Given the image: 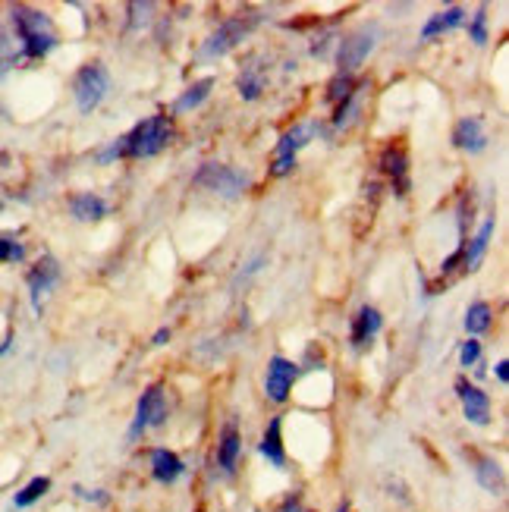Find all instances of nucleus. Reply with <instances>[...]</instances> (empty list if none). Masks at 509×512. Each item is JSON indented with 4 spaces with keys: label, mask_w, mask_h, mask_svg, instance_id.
I'll list each match as a JSON object with an SVG mask.
<instances>
[{
    "label": "nucleus",
    "mask_w": 509,
    "mask_h": 512,
    "mask_svg": "<svg viewBox=\"0 0 509 512\" xmlns=\"http://www.w3.org/2000/svg\"><path fill=\"white\" fill-rule=\"evenodd\" d=\"M13 29L22 41V51L26 57H44L48 51L57 48V32L51 26V19L41 10H29V7H16L13 10Z\"/></svg>",
    "instance_id": "obj_1"
},
{
    "label": "nucleus",
    "mask_w": 509,
    "mask_h": 512,
    "mask_svg": "<svg viewBox=\"0 0 509 512\" xmlns=\"http://www.w3.org/2000/svg\"><path fill=\"white\" fill-rule=\"evenodd\" d=\"M173 139V123L164 114H154L142 120L139 126H132V132L123 136V158H151L170 145Z\"/></svg>",
    "instance_id": "obj_2"
},
{
    "label": "nucleus",
    "mask_w": 509,
    "mask_h": 512,
    "mask_svg": "<svg viewBox=\"0 0 509 512\" xmlns=\"http://www.w3.org/2000/svg\"><path fill=\"white\" fill-rule=\"evenodd\" d=\"M195 186H202V189H211L217 195H224V198H239L242 192H249L252 189V180H249V173H239L227 164H217V161H208L198 167L195 173Z\"/></svg>",
    "instance_id": "obj_3"
},
{
    "label": "nucleus",
    "mask_w": 509,
    "mask_h": 512,
    "mask_svg": "<svg viewBox=\"0 0 509 512\" xmlns=\"http://www.w3.org/2000/svg\"><path fill=\"white\" fill-rule=\"evenodd\" d=\"M110 92V76L101 63H88L76 73V82H73V95H76V107L79 114H92V110L107 98Z\"/></svg>",
    "instance_id": "obj_4"
},
{
    "label": "nucleus",
    "mask_w": 509,
    "mask_h": 512,
    "mask_svg": "<svg viewBox=\"0 0 509 512\" xmlns=\"http://www.w3.org/2000/svg\"><path fill=\"white\" fill-rule=\"evenodd\" d=\"M164 418H167L164 387H161V384H151V387L142 393L139 406H136V418H132V425H129V440H139L148 428L164 425Z\"/></svg>",
    "instance_id": "obj_5"
},
{
    "label": "nucleus",
    "mask_w": 509,
    "mask_h": 512,
    "mask_svg": "<svg viewBox=\"0 0 509 512\" xmlns=\"http://www.w3.org/2000/svg\"><path fill=\"white\" fill-rule=\"evenodd\" d=\"M378 44V26H362L359 32H352L340 41V51H337V63H340V73L349 76L356 73L359 66L365 63V57L374 51Z\"/></svg>",
    "instance_id": "obj_6"
},
{
    "label": "nucleus",
    "mask_w": 509,
    "mask_h": 512,
    "mask_svg": "<svg viewBox=\"0 0 509 512\" xmlns=\"http://www.w3.org/2000/svg\"><path fill=\"white\" fill-rule=\"evenodd\" d=\"M296 377H299V365L283 359V355H274L268 365V377H264V393H268V399H274V403H286Z\"/></svg>",
    "instance_id": "obj_7"
},
{
    "label": "nucleus",
    "mask_w": 509,
    "mask_h": 512,
    "mask_svg": "<svg viewBox=\"0 0 509 512\" xmlns=\"http://www.w3.org/2000/svg\"><path fill=\"white\" fill-rule=\"evenodd\" d=\"M249 29H252V19H242V16L227 19L224 26H220V29L205 41L202 57H224L227 51H233L236 44L249 35Z\"/></svg>",
    "instance_id": "obj_8"
},
{
    "label": "nucleus",
    "mask_w": 509,
    "mask_h": 512,
    "mask_svg": "<svg viewBox=\"0 0 509 512\" xmlns=\"http://www.w3.org/2000/svg\"><path fill=\"white\" fill-rule=\"evenodd\" d=\"M57 280H60V264H57V258L44 255V258L32 267V271H29V277H26V283H29V299H32V308H35V311H41L44 296L51 293Z\"/></svg>",
    "instance_id": "obj_9"
},
{
    "label": "nucleus",
    "mask_w": 509,
    "mask_h": 512,
    "mask_svg": "<svg viewBox=\"0 0 509 512\" xmlns=\"http://www.w3.org/2000/svg\"><path fill=\"white\" fill-rule=\"evenodd\" d=\"M456 393L462 399V412L472 421V425H491V396L481 387L469 384V381H456Z\"/></svg>",
    "instance_id": "obj_10"
},
{
    "label": "nucleus",
    "mask_w": 509,
    "mask_h": 512,
    "mask_svg": "<svg viewBox=\"0 0 509 512\" xmlns=\"http://www.w3.org/2000/svg\"><path fill=\"white\" fill-rule=\"evenodd\" d=\"M378 167L390 176L396 195H406L409 192V154L403 145H387L378 158Z\"/></svg>",
    "instance_id": "obj_11"
},
{
    "label": "nucleus",
    "mask_w": 509,
    "mask_h": 512,
    "mask_svg": "<svg viewBox=\"0 0 509 512\" xmlns=\"http://www.w3.org/2000/svg\"><path fill=\"white\" fill-rule=\"evenodd\" d=\"M453 145L469 151V154H478L488 148V132H484V123L478 117H462L453 129Z\"/></svg>",
    "instance_id": "obj_12"
},
{
    "label": "nucleus",
    "mask_w": 509,
    "mask_h": 512,
    "mask_svg": "<svg viewBox=\"0 0 509 512\" xmlns=\"http://www.w3.org/2000/svg\"><path fill=\"white\" fill-rule=\"evenodd\" d=\"M381 324H384V318H381V311H378V308H371V305L359 308V315L352 318V333H349L352 346H356V349L368 346L374 337H378Z\"/></svg>",
    "instance_id": "obj_13"
},
{
    "label": "nucleus",
    "mask_w": 509,
    "mask_h": 512,
    "mask_svg": "<svg viewBox=\"0 0 509 512\" xmlns=\"http://www.w3.org/2000/svg\"><path fill=\"white\" fill-rule=\"evenodd\" d=\"M183 472H186V465L173 450H164V447L151 450V475H154V481L173 484V481L183 478Z\"/></svg>",
    "instance_id": "obj_14"
},
{
    "label": "nucleus",
    "mask_w": 509,
    "mask_h": 512,
    "mask_svg": "<svg viewBox=\"0 0 509 512\" xmlns=\"http://www.w3.org/2000/svg\"><path fill=\"white\" fill-rule=\"evenodd\" d=\"M239 450H242V440H239V431H236V421H227L224 434H220V443H217V462H220V469H224L227 475L236 472Z\"/></svg>",
    "instance_id": "obj_15"
},
{
    "label": "nucleus",
    "mask_w": 509,
    "mask_h": 512,
    "mask_svg": "<svg viewBox=\"0 0 509 512\" xmlns=\"http://www.w3.org/2000/svg\"><path fill=\"white\" fill-rule=\"evenodd\" d=\"M70 214L76 220H82V224H88V220L107 217L110 214V205L104 202L101 195H95V192H79V195H73V202H70Z\"/></svg>",
    "instance_id": "obj_16"
},
{
    "label": "nucleus",
    "mask_w": 509,
    "mask_h": 512,
    "mask_svg": "<svg viewBox=\"0 0 509 512\" xmlns=\"http://www.w3.org/2000/svg\"><path fill=\"white\" fill-rule=\"evenodd\" d=\"M280 428H283V418H271L268 431H264V437H261V443H258L261 456L268 459L271 465H277V469H283V465H286V453H283V437H280Z\"/></svg>",
    "instance_id": "obj_17"
},
{
    "label": "nucleus",
    "mask_w": 509,
    "mask_h": 512,
    "mask_svg": "<svg viewBox=\"0 0 509 512\" xmlns=\"http://www.w3.org/2000/svg\"><path fill=\"white\" fill-rule=\"evenodd\" d=\"M315 136V126L312 123H296L293 129L283 132V139L277 145V158H296V151L302 145H308V139Z\"/></svg>",
    "instance_id": "obj_18"
},
{
    "label": "nucleus",
    "mask_w": 509,
    "mask_h": 512,
    "mask_svg": "<svg viewBox=\"0 0 509 512\" xmlns=\"http://www.w3.org/2000/svg\"><path fill=\"white\" fill-rule=\"evenodd\" d=\"M494 217H488L481 224V230H478V236L472 239V246L469 249H462V267H466V271H472V267L481 261V255L488 252V242H491V236H494Z\"/></svg>",
    "instance_id": "obj_19"
},
{
    "label": "nucleus",
    "mask_w": 509,
    "mask_h": 512,
    "mask_svg": "<svg viewBox=\"0 0 509 512\" xmlns=\"http://www.w3.org/2000/svg\"><path fill=\"white\" fill-rule=\"evenodd\" d=\"M462 19H466V10H462V7H450V10H444V13H437V16H431V19L425 22L422 38H434V35H440V32H450V29L462 26Z\"/></svg>",
    "instance_id": "obj_20"
},
{
    "label": "nucleus",
    "mask_w": 509,
    "mask_h": 512,
    "mask_svg": "<svg viewBox=\"0 0 509 512\" xmlns=\"http://www.w3.org/2000/svg\"><path fill=\"white\" fill-rule=\"evenodd\" d=\"M211 88H214V79L211 76L208 79H198L195 85H189L186 92H183V98L176 101V114H186V110H195L202 101H208Z\"/></svg>",
    "instance_id": "obj_21"
},
{
    "label": "nucleus",
    "mask_w": 509,
    "mask_h": 512,
    "mask_svg": "<svg viewBox=\"0 0 509 512\" xmlns=\"http://www.w3.org/2000/svg\"><path fill=\"white\" fill-rule=\"evenodd\" d=\"M475 475H478V481H481L484 491H491V494L503 491V469H500V465H497L494 459H478Z\"/></svg>",
    "instance_id": "obj_22"
},
{
    "label": "nucleus",
    "mask_w": 509,
    "mask_h": 512,
    "mask_svg": "<svg viewBox=\"0 0 509 512\" xmlns=\"http://www.w3.org/2000/svg\"><path fill=\"white\" fill-rule=\"evenodd\" d=\"M48 491H51V478H32V481L13 497V506H16V509H26V506H32V503H38Z\"/></svg>",
    "instance_id": "obj_23"
},
{
    "label": "nucleus",
    "mask_w": 509,
    "mask_h": 512,
    "mask_svg": "<svg viewBox=\"0 0 509 512\" xmlns=\"http://www.w3.org/2000/svg\"><path fill=\"white\" fill-rule=\"evenodd\" d=\"M236 88H239V95L246 98V101H255V98L264 92V76H261L258 66H246V70L239 73Z\"/></svg>",
    "instance_id": "obj_24"
},
{
    "label": "nucleus",
    "mask_w": 509,
    "mask_h": 512,
    "mask_svg": "<svg viewBox=\"0 0 509 512\" xmlns=\"http://www.w3.org/2000/svg\"><path fill=\"white\" fill-rule=\"evenodd\" d=\"M491 318H494V311L488 302H475L469 311H466V330L472 333V337H478V333H484L491 327Z\"/></svg>",
    "instance_id": "obj_25"
},
{
    "label": "nucleus",
    "mask_w": 509,
    "mask_h": 512,
    "mask_svg": "<svg viewBox=\"0 0 509 512\" xmlns=\"http://www.w3.org/2000/svg\"><path fill=\"white\" fill-rule=\"evenodd\" d=\"M26 258V246L10 236V233H0V264H10V261H22Z\"/></svg>",
    "instance_id": "obj_26"
},
{
    "label": "nucleus",
    "mask_w": 509,
    "mask_h": 512,
    "mask_svg": "<svg viewBox=\"0 0 509 512\" xmlns=\"http://www.w3.org/2000/svg\"><path fill=\"white\" fill-rule=\"evenodd\" d=\"M359 114V92H349L343 101H340V107H337V114H334V126L337 129H343L352 117Z\"/></svg>",
    "instance_id": "obj_27"
},
{
    "label": "nucleus",
    "mask_w": 509,
    "mask_h": 512,
    "mask_svg": "<svg viewBox=\"0 0 509 512\" xmlns=\"http://www.w3.org/2000/svg\"><path fill=\"white\" fill-rule=\"evenodd\" d=\"M478 359H481V343L478 340H466V343L459 346V362L466 365V368H472Z\"/></svg>",
    "instance_id": "obj_28"
},
{
    "label": "nucleus",
    "mask_w": 509,
    "mask_h": 512,
    "mask_svg": "<svg viewBox=\"0 0 509 512\" xmlns=\"http://www.w3.org/2000/svg\"><path fill=\"white\" fill-rule=\"evenodd\" d=\"M472 41H475V44H484V41H488V13H484V10H478V13L472 16Z\"/></svg>",
    "instance_id": "obj_29"
},
{
    "label": "nucleus",
    "mask_w": 509,
    "mask_h": 512,
    "mask_svg": "<svg viewBox=\"0 0 509 512\" xmlns=\"http://www.w3.org/2000/svg\"><path fill=\"white\" fill-rule=\"evenodd\" d=\"M349 92H356V88H352V79L349 76H337L334 82H330V101H343Z\"/></svg>",
    "instance_id": "obj_30"
},
{
    "label": "nucleus",
    "mask_w": 509,
    "mask_h": 512,
    "mask_svg": "<svg viewBox=\"0 0 509 512\" xmlns=\"http://www.w3.org/2000/svg\"><path fill=\"white\" fill-rule=\"evenodd\" d=\"M114 158H123V136L114 142V145H107L104 151H98V161L107 164V161H114Z\"/></svg>",
    "instance_id": "obj_31"
},
{
    "label": "nucleus",
    "mask_w": 509,
    "mask_h": 512,
    "mask_svg": "<svg viewBox=\"0 0 509 512\" xmlns=\"http://www.w3.org/2000/svg\"><path fill=\"white\" fill-rule=\"evenodd\" d=\"M7 66H10V51H7V44L0 41V76L7 73Z\"/></svg>",
    "instance_id": "obj_32"
},
{
    "label": "nucleus",
    "mask_w": 509,
    "mask_h": 512,
    "mask_svg": "<svg viewBox=\"0 0 509 512\" xmlns=\"http://www.w3.org/2000/svg\"><path fill=\"white\" fill-rule=\"evenodd\" d=\"M280 512H299V494H293V497H286V503L280 506Z\"/></svg>",
    "instance_id": "obj_33"
},
{
    "label": "nucleus",
    "mask_w": 509,
    "mask_h": 512,
    "mask_svg": "<svg viewBox=\"0 0 509 512\" xmlns=\"http://www.w3.org/2000/svg\"><path fill=\"white\" fill-rule=\"evenodd\" d=\"M167 340H170V330L167 327H161L158 333H154V346H164Z\"/></svg>",
    "instance_id": "obj_34"
},
{
    "label": "nucleus",
    "mask_w": 509,
    "mask_h": 512,
    "mask_svg": "<svg viewBox=\"0 0 509 512\" xmlns=\"http://www.w3.org/2000/svg\"><path fill=\"white\" fill-rule=\"evenodd\" d=\"M497 377L506 384L509 381V362H497Z\"/></svg>",
    "instance_id": "obj_35"
},
{
    "label": "nucleus",
    "mask_w": 509,
    "mask_h": 512,
    "mask_svg": "<svg viewBox=\"0 0 509 512\" xmlns=\"http://www.w3.org/2000/svg\"><path fill=\"white\" fill-rule=\"evenodd\" d=\"M13 346V333H7V337H4V343H0V355H4L7 349Z\"/></svg>",
    "instance_id": "obj_36"
},
{
    "label": "nucleus",
    "mask_w": 509,
    "mask_h": 512,
    "mask_svg": "<svg viewBox=\"0 0 509 512\" xmlns=\"http://www.w3.org/2000/svg\"><path fill=\"white\" fill-rule=\"evenodd\" d=\"M337 512H349V503H343V506H340Z\"/></svg>",
    "instance_id": "obj_37"
},
{
    "label": "nucleus",
    "mask_w": 509,
    "mask_h": 512,
    "mask_svg": "<svg viewBox=\"0 0 509 512\" xmlns=\"http://www.w3.org/2000/svg\"><path fill=\"white\" fill-rule=\"evenodd\" d=\"M0 211H4V202H0Z\"/></svg>",
    "instance_id": "obj_38"
}]
</instances>
